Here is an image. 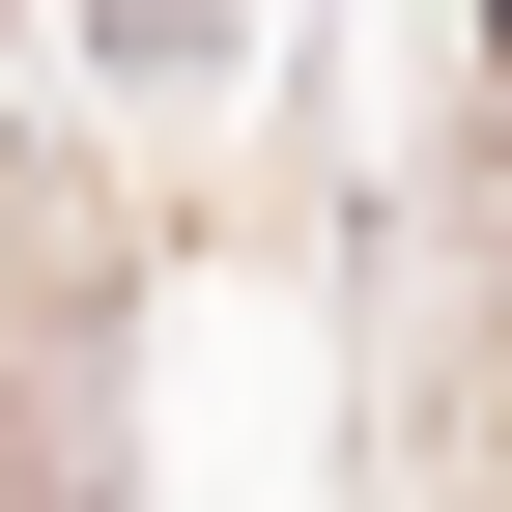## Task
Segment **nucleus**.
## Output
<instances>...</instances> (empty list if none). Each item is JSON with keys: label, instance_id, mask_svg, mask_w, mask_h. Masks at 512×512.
Returning <instances> with one entry per match:
<instances>
[{"label": "nucleus", "instance_id": "obj_1", "mask_svg": "<svg viewBox=\"0 0 512 512\" xmlns=\"http://www.w3.org/2000/svg\"><path fill=\"white\" fill-rule=\"evenodd\" d=\"M484 29H512V0H484Z\"/></svg>", "mask_w": 512, "mask_h": 512}]
</instances>
